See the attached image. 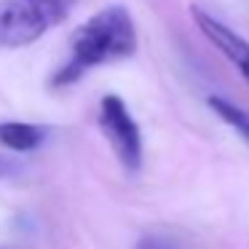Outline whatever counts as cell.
Here are the masks:
<instances>
[{
	"label": "cell",
	"mask_w": 249,
	"mask_h": 249,
	"mask_svg": "<svg viewBox=\"0 0 249 249\" xmlns=\"http://www.w3.org/2000/svg\"><path fill=\"white\" fill-rule=\"evenodd\" d=\"M78 0H0V49H24L62 24Z\"/></svg>",
	"instance_id": "obj_2"
},
{
	"label": "cell",
	"mask_w": 249,
	"mask_h": 249,
	"mask_svg": "<svg viewBox=\"0 0 249 249\" xmlns=\"http://www.w3.org/2000/svg\"><path fill=\"white\" fill-rule=\"evenodd\" d=\"M46 140V129L35 124H19V121H3L0 124V145L11 147L17 153L35 150Z\"/></svg>",
	"instance_id": "obj_5"
},
{
	"label": "cell",
	"mask_w": 249,
	"mask_h": 249,
	"mask_svg": "<svg viewBox=\"0 0 249 249\" xmlns=\"http://www.w3.org/2000/svg\"><path fill=\"white\" fill-rule=\"evenodd\" d=\"M190 19H193V24L201 30V35H204V38L236 67L238 75L249 83V40L241 38L236 30H231L228 24H222L217 17H212L209 11H204V8H198V6H190Z\"/></svg>",
	"instance_id": "obj_4"
},
{
	"label": "cell",
	"mask_w": 249,
	"mask_h": 249,
	"mask_svg": "<svg viewBox=\"0 0 249 249\" xmlns=\"http://www.w3.org/2000/svg\"><path fill=\"white\" fill-rule=\"evenodd\" d=\"M99 129L113 145L118 161L129 172H140L142 166V131L126 102L115 94H107L99 102Z\"/></svg>",
	"instance_id": "obj_3"
},
{
	"label": "cell",
	"mask_w": 249,
	"mask_h": 249,
	"mask_svg": "<svg viewBox=\"0 0 249 249\" xmlns=\"http://www.w3.org/2000/svg\"><path fill=\"white\" fill-rule=\"evenodd\" d=\"M134 249H182V247H177V244L166 236H142Z\"/></svg>",
	"instance_id": "obj_7"
},
{
	"label": "cell",
	"mask_w": 249,
	"mask_h": 249,
	"mask_svg": "<svg viewBox=\"0 0 249 249\" xmlns=\"http://www.w3.org/2000/svg\"><path fill=\"white\" fill-rule=\"evenodd\" d=\"M137 51V27L131 14L124 6H107L81 24L72 33L70 56L51 75V86L65 89L81 81L86 72L102 65L129 59Z\"/></svg>",
	"instance_id": "obj_1"
},
{
	"label": "cell",
	"mask_w": 249,
	"mask_h": 249,
	"mask_svg": "<svg viewBox=\"0 0 249 249\" xmlns=\"http://www.w3.org/2000/svg\"><path fill=\"white\" fill-rule=\"evenodd\" d=\"M209 107L214 110L233 131H238V134L249 142V113L247 110L236 107L233 102H228V99H222V97H209Z\"/></svg>",
	"instance_id": "obj_6"
}]
</instances>
